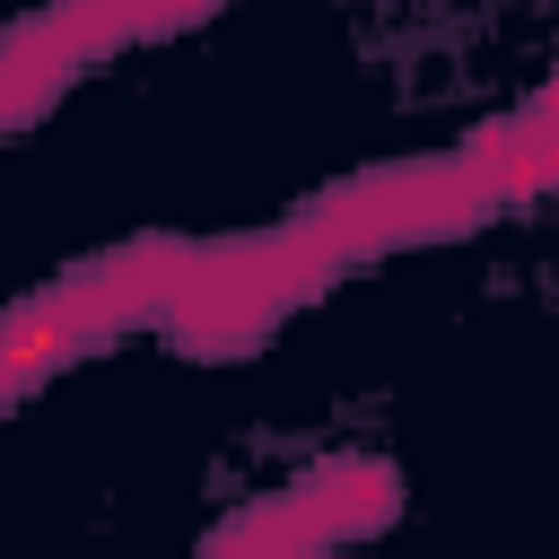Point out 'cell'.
I'll return each instance as SVG.
<instances>
[{
  "label": "cell",
  "mask_w": 559,
  "mask_h": 559,
  "mask_svg": "<svg viewBox=\"0 0 559 559\" xmlns=\"http://www.w3.org/2000/svg\"><path fill=\"white\" fill-rule=\"evenodd\" d=\"M332 271H341V262L306 236V218H288V227H271V236H227V245H210V253L192 262L166 332H175L192 358H245V349H253L297 297H314Z\"/></svg>",
  "instance_id": "1"
},
{
  "label": "cell",
  "mask_w": 559,
  "mask_h": 559,
  "mask_svg": "<svg viewBox=\"0 0 559 559\" xmlns=\"http://www.w3.org/2000/svg\"><path fill=\"white\" fill-rule=\"evenodd\" d=\"M489 210H498V192H489V183L463 166V148H454V157H428V166H367V175L314 192L297 218H306V236L349 271V262L393 253V245L463 236V227H480Z\"/></svg>",
  "instance_id": "2"
},
{
  "label": "cell",
  "mask_w": 559,
  "mask_h": 559,
  "mask_svg": "<svg viewBox=\"0 0 559 559\" xmlns=\"http://www.w3.org/2000/svg\"><path fill=\"white\" fill-rule=\"evenodd\" d=\"M192 262H201V245H183V236H140V245L70 271L52 297H61V314L79 323V341H114V332H131V323H166L175 297H183V280H192Z\"/></svg>",
  "instance_id": "3"
},
{
  "label": "cell",
  "mask_w": 559,
  "mask_h": 559,
  "mask_svg": "<svg viewBox=\"0 0 559 559\" xmlns=\"http://www.w3.org/2000/svg\"><path fill=\"white\" fill-rule=\"evenodd\" d=\"M463 166L498 192V210H507V201L550 192V183H559V79H550L524 114H507V122L472 131V140H463Z\"/></svg>",
  "instance_id": "4"
},
{
  "label": "cell",
  "mask_w": 559,
  "mask_h": 559,
  "mask_svg": "<svg viewBox=\"0 0 559 559\" xmlns=\"http://www.w3.org/2000/svg\"><path fill=\"white\" fill-rule=\"evenodd\" d=\"M288 498H297V515L314 524L323 550H332V542H367V533H384V524L402 515V480H393V463H376V454L314 463Z\"/></svg>",
  "instance_id": "5"
},
{
  "label": "cell",
  "mask_w": 559,
  "mask_h": 559,
  "mask_svg": "<svg viewBox=\"0 0 559 559\" xmlns=\"http://www.w3.org/2000/svg\"><path fill=\"white\" fill-rule=\"evenodd\" d=\"M70 70H79V52L61 44V26L35 9V17H17L9 26V44H0V122L9 131H26L61 87H70Z\"/></svg>",
  "instance_id": "6"
},
{
  "label": "cell",
  "mask_w": 559,
  "mask_h": 559,
  "mask_svg": "<svg viewBox=\"0 0 559 559\" xmlns=\"http://www.w3.org/2000/svg\"><path fill=\"white\" fill-rule=\"evenodd\" d=\"M70 349H87V341H79V323L61 314L52 288L26 297V306H9V323H0V384H9V402L35 393V376H44L52 358H70Z\"/></svg>",
  "instance_id": "7"
}]
</instances>
